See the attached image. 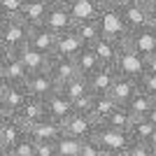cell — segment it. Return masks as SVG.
<instances>
[{"instance_id": "18", "label": "cell", "mask_w": 156, "mask_h": 156, "mask_svg": "<svg viewBox=\"0 0 156 156\" xmlns=\"http://www.w3.org/2000/svg\"><path fill=\"white\" fill-rule=\"evenodd\" d=\"M49 75L54 77V82H56L58 86L68 84L70 79L79 77L77 61H75V58H58V56H51V63H49Z\"/></svg>"}, {"instance_id": "45", "label": "cell", "mask_w": 156, "mask_h": 156, "mask_svg": "<svg viewBox=\"0 0 156 156\" xmlns=\"http://www.w3.org/2000/svg\"><path fill=\"white\" fill-rule=\"evenodd\" d=\"M149 14H151V21H154V23H156V2H154V7H151V9H149Z\"/></svg>"}, {"instance_id": "14", "label": "cell", "mask_w": 156, "mask_h": 156, "mask_svg": "<svg viewBox=\"0 0 156 156\" xmlns=\"http://www.w3.org/2000/svg\"><path fill=\"white\" fill-rule=\"evenodd\" d=\"M16 56L21 58L23 68L28 70V75H40V72H49V63H51V56H47V54L37 51V49H33V47H23L16 51Z\"/></svg>"}, {"instance_id": "21", "label": "cell", "mask_w": 156, "mask_h": 156, "mask_svg": "<svg viewBox=\"0 0 156 156\" xmlns=\"http://www.w3.org/2000/svg\"><path fill=\"white\" fill-rule=\"evenodd\" d=\"M51 5H54V0H33V2H26L21 19L26 21L30 28L33 26H42L47 21V14H49Z\"/></svg>"}, {"instance_id": "32", "label": "cell", "mask_w": 156, "mask_h": 156, "mask_svg": "<svg viewBox=\"0 0 156 156\" xmlns=\"http://www.w3.org/2000/svg\"><path fill=\"white\" fill-rule=\"evenodd\" d=\"M82 142L84 140H77V137L72 135H61L58 142H56V149H58V156H79L82 151Z\"/></svg>"}, {"instance_id": "38", "label": "cell", "mask_w": 156, "mask_h": 156, "mask_svg": "<svg viewBox=\"0 0 156 156\" xmlns=\"http://www.w3.org/2000/svg\"><path fill=\"white\" fill-rule=\"evenodd\" d=\"M126 154H128V156H154L156 151L151 149L147 142H133V144L128 147V151H126Z\"/></svg>"}, {"instance_id": "46", "label": "cell", "mask_w": 156, "mask_h": 156, "mask_svg": "<svg viewBox=\"0 0 156 156\" xmlns=\"http://www.w3.org/2000/svg\"><path fill=\"white\" fill-rule=\"evenodd\" d=\"M23 2H33V0H23Z\"/></svg>"}, {"instance_id": "26", "label": "cell", "mask_w": 156, "mask_h": 156, "mask_svg": "<svg viewBox=\"0 0 156 156\" xmlns=\"http://www.w3.org/2000/svg\"><path fill=\"white\" fill-rule=\"evenodd\" d=\"M75 61H77V70H79V75H82V77H86V79H91L93 75H96V72L103 68V63L98 61L96 51H93L91 47H86V49L79 54Z\"/></svg>"}, {"instance_id": "42", "label": "cell", "mask_w": 156, "mask_h": 156, "mask_svg": "<svg viewBox=\"0 0 156 156\" xmlns=\"http://www.w3.org/2000/svg\"><path fill=\"white\" fill-rule=\"evenodd\" d=\"M147 72H151V75H156V56H151V58H147Z\"/></svg>"}, {"instance_id": "31", "label": "cell", "mask_w": 156, "mask_h": 156, "mask_svg": "<svg viewBox=\"0 0 156 156\" xmlns=\"http://www.w3.org/2000/svg\"><path fill=\"white\" fill-rule=\"evenodd\" d=\"M154 130H156V126L151 124L147 117H142V119H135V121H133L128 133H130V137H133V142H149L151 135H154Z\"/></svg>"}, {"instance_id": "13", "label": "cell", "mask_w": 156, "mask_h": 156, "mask_svg": "<svg viewBox=\"0 0 156 156\" xmlns=\"http://www.w3.org/2000/svg\"><path fill=\"white\" fill-rule=\"evenodd\" d=\"M91 49L96 51L98 61H100L105 68H114L117 61H119V56H121V51H124V44H121L119 40H112V37H105L103 35Z\"/></svg>"}, {"instance_id": "10", "label": "cell", "mask_w": 156, "mask_h": 156, "mask_svg": "<svg viewBox=\"0 0 156 156\" xmlns=\"http://www.w3.org/2000/svg\"><path fill=\"white\" fill-rule=\"evenodd\" d=\"M96 130H98V121L91 114H77V112H75L63 124V133L77 137V140H89V137L96 135Z\"/></svg>"}, {"instance_id": "37", "label": "cell", "mask_w": 156, "mask_h": 156, "mask_svg": "<svg viewBox=\"0 0 156 156\" xmlns=\"http://www.w3.org/2000/svg\"><path fill=\"white\" fill-rule=\"evenodd\" d=\"M79 156H105V151L100 149V144H98L93 137H89V140L82 142V151H79Z\"/></svg>"}, {"instance_id": "39", "label": "cell", "mask_w": 156, "mask_h": 156, "mask_svg": "<svg viewBox=\"0 0 156 156\" xmlns=\"http://www.w3.org/2000/svg\"><path fill=\"white\" fill-rule=\"evenodd\" d=\"M35 147H37V156H58V149H56V142H35Z\"/></svg>"}, {"instance_id": "22", "label": "cell", "mask_w": 156, "mask_h": 156, "mask_svg": "<svg viewBox=\"0 0 156 156\" xmlns=\"http://www.w3.org/2000/svg\"><path fill=\"white\" fill-rule=\"evenodd\" d=\"M140 91V84H137V79H130V77H124V75H119L117 82H114V86H112L110 96L117 100L121 107H126V105L133 100V96Z\"/></svg>"}, {"instance_id": "17", "label": "cell", "mask_w": 156, "mask_h": 156, "mask_svg": "<svg viewBox=\"0 0 156 156\" xmlns=\"http://www.w3.org/2000/svg\"><path fill=\"white\" fill-rule=\"evenodd\" d=\"M65 5H68L72 19L77 23L79 21H98L103 14V7L98 0H68Z\"/></svg>"}, {"instance_id": "41", "label": "cell", "mask_w": 156, "mask_h": 156, "mask_svg": "<svg viewBox=\"0 0 156 156\" xmlns=\"http://www.w3.org/2000/svg\"><path fill=\"white\" fill-rule=\"evenodd\" d=\"M156 0H128V5H135V7H142V9H147L149 12L151 7H154Z\"/></svg>"}, {"instance_id": "7", "label": "cell", "mask_w": 156, "mask_h": 156, "mask_svg": "<svg viewBox=\"0 0 156 156\" xmlns=\"http://www.w3.org/2000/svg\"><path fill=\"white\" fill-rule=\"evenodd\" d=\"M44 26L49 28L51 33H56V35H63V33L75 30L77 21L72 19V14H70V9H68V5H65V2H58V0H54L51 9H49V14H47Z\"/></svg>"}, {"instance_id": "3", "label": "cell", "mask_w": 156, "mask_h": 156, "mask_svg": "<svg viewBox=\"0 0 156 156\" xmlns=\"http://www.w3.org/2000/svg\"><path fill=\"white\" fill-rule=\"evenodd\" d=\"M30 100L26 86H14L0 82V117H19Z\"/></svg>"}, {"instance_id": "30", "label": "cell", "mask_w": 156, "mask_h": 156, "mask_svg": "<svg viewBox=\"0 0 156 156\" xmlns=\"http://www.w3.org/2000/svg\"><path fill=\"white\" fill-rule=\"evenodd\" d=\"M154 98L151 96H147V93H142V91H137L135 96H133V100H130L126 107H128V112L133 114L135 119H142V117H147L151 112V107H154Z\"/></svg>"}, {"instance_id": "16", "label": "cell", "mask_w": 156, "mask_h": 156, "mask_svg": "<svg viewBox=\"0 0 156 156\" xmlns=\"http://www.w3.org/2000/svg\"><path fill=\"white\" fill-rule=\"evenodd\" d=\"M56 42H58V35H56V33H51L44 23H42V26H33V28H30V40H28V47H33V49H37V51L47 54V56H54Z\"/></svg>"}, {"instance_id": "48", "label": "cell", "mask_w": 156, "mask_h": 156, "mask_svg": "<svg viewBox=\"0 0 156 156\" xmlns=\"http://www.w3.org/2000/svg\"><path fill=\"white\" fill-rule=\"evenodd\" d=\"M119 156H128V154H119Z\"/></svg>"}, {"instance_id": "29", "label": "cell", "mask_w": 156, "mask_h": 156, "mask_svg": "<svg viewBox=\"0 0 156 156\" xmlns=\"http://www.w3.org/2000/svg\"><path fill=\"white\" fill-rule=\"evenodd\" d=\"M58 91L63 93V96L68 98V100H72V103H75V100H79L82 96H86V93H91V89H89V79L79 75V77L70 79L68 84L58 86Z\"/></svg>"}, {"instance_id": "4", "label": "cell", "mask_w": 156, "mask_h": 156, "mask_svg": "<svg viewBox=\"0 0 156 156\" xmlns=\"http://www.w3.org/2000/svg\"><path fill=\"white\" fill-rule=\"evenodd\" d=\"M28 77H30V75H28V70L23 68L21 58L16 56V51L0 49V82L14 84V86H23Z\"/></svg>"}, {"instance_id": "23", "label": "cell", "mask_w": 156, "mask_h": 156, "mask_svg": "<svg viewBox=\"0 0 156 156\" xmlns=\"http://www.w3.org/2000/svg\"><path fill=\"white\" fill-rule=\"evenodd\" d=\"M119 72L117 68H100V70L93 75L91 79H89V89H91L93 96H100V93H110L112 86H114V82H117Z\"/></svg>"}, {"instance_id": "27", "label": "cell", "mask_w": 156, "mask_h": 156, "mask_svg": "<svg viewBox=\"0 0 156 156\" xmlns=\"http://www.w3.org/2000/svg\"><path fill=\"white\" fill-rule=\"evenodd\" d=\"M133 121H135V117L128 112V107H117V110L112 112V114L105 119L100 126L112 128V130H126V133H128L130 126H133Z\"/></svg>"}, {"instance_id": "25", "label": "cell", "mask_w": 156, "mask_h": 156, "mask_svg": "<svg viewBox=\"0 0 156 156\" xmlns=\"http://www.w3.org/2000/svg\"><path fill=\"white\" fill-rule=\"evenodd\" d=\"M121 107V105L110 96V93H100V96H93V107H91V117L96 119L98 124H103L105 119L110 117L112 112Z\"/></svg>"}, {"instance_id": "24", "label": "cell", "mask_w": 156, "mask_h": 156, "mask_svg": "<svg viewBox=\"0 0 156 156\" xmlns=\"http://www.w3.org/2000/svg\"><path fill=\"white\" fill-rule=\"evenodd\" d=\"M16 119H19L21 124L26 126V130L30 128V126H35L37 121L47 119V105H44V100H40V98H30Z\"/></svg>"}, {"instance_id": "50", "label": "cell", "mask_w": 156, "mask_h": 156, "mask_svg": "<svg viewBox=\"0 0 156 156\" xmlns=\"http://www.w3.org/2000/svg\"><path fill=\"white\" fill-rule=\"evenodd\" d=\"M154 26H156V23H154Z\"/></svg>"}, {"instance_id": "9", "label": "cell", "mask_w": 156, "mask_h": 156, "mask_svg": "<svg viewBox=\"0 0 156 156\" xmlns=\"http://www.w3.org/2000/svg\"><path fill=\"white\" fill-rule=\"evenodd\" d=\"M114 68H117L119 75H124V77H130V79H137V82H140V77L147 72V58H142V56L135 54L133 49L124 47V51H121V56H119V61H117Z\"/></svg>"}, {"instance_id": "15", "label": "cell", "mask_w": 156, "mask_h": 156, "mask_svg": "<svg viewBox=\"0 0 156 156\" xmlns=\"http://www.w3.org/2000/svg\"><path fill=\"white\" fill-rule=\"evenodd\" d=\"M61 135H63V126L56 124V121H51L49 117L28 128V137H30L33 142H37V144L40 142H58Z\"/></svg>"}, {"instance_id": "47", "label": "cell", "mask_w": 156, "mask_h": 156, "mask_svg": "<svg viewBox=\"0 0 156 156\" xmlns=\"http://www.w3.org/2000/svg\"><path fill=\"white\" fill-rule=\"evenodd\" d=\"M58 2H68V0H58Z\"/></svg>"}, {"instance_id": "12", "label": "cell", "mask_w": 156, "mask_h": 156, "mask_svg": "<svg viewBox=\"0 0 156 156\" xmlns=\"http://www.w3.org/2000/svg\"><path fill=\"white\" fill-rule=\"evenodd\" d=\"M26 91L30 98H40V100H47L54 91H58V84L54 82V77L49 72H40V75H30L26 79Z\"/></svg>"}, {"instance_id": "33", "label": "cell", "mask_w": 156, "mask_h": 156, "mask_svg": "<svg viewBox=\"0 0 156 156\" xmlns=\"http://www.w3.org/2000/svg\"><path fill=\"white\" fill-rule=\"evenodd\" d=\"M23 0H0V19H19L23 14Z\"/></svg>"}, {"instance_id": "36", "label": "cell", "mask_w": 156, "mask_h": 156, "mask_svg": "<svg viewBox=\"0 0 156 156\" xmlns=\"http://www.w3.org/2000/svg\"><path fill=\"white\" fill-rule=\"evenodd\" d=\"M72 107H75V112H77V114H91L93 93H86V96H82L79 100H75V103H72Z\"/></svg>"}, {"instance_id": "44", "label": "cell", "mask_w": 156, "mask_h": 156, "mask_svg": "<svg viewBox=\"0 0 156 156\" xmlns=\"http://www.w3.org/2000/svg\"><path fill=\"white\" fill-rule=\"evenodd\" d=\"M147 144H149L151 149H154V151H156V130H154V135H151V140H149V142H147Z\"/></svg>"}, {"instance_id": "11", "label": "cell", "mask_w": 156, "mask_h": 156, "mask_svg": "<svg viewBox=\"0 0 156 156\" xmlns=\"http://www.w3.org/2000/svg\"><path fill=\"white\" fill-rule=\"evenodd\" d=\"M44 105H47V117L51 119V121H56V124H61V126L75 114L72 100H68L61 91H54L51 96L44 100Z\"/></svg>"}, {"instance_id": "49", "label": "cell", "mask_w": 156, "mask_h": 156, "mask_svg": "<svg viewBox=\"0 0 156 156\" xmlns=\"http://www.w3.org/2000/svg\"><path fill=\"white\" fill-rule=\"evenodd\" d=\"M105 156H107V154H105Z\"/></svg>"}, {"instance_id": "6", "label": "cell", "mask_w": 156, "mask_h": 156, "mask_svg": "<svg viewBox=\"0 0 156 156\" xmlns=\"http://www.w3.org/2000/svg\"><path fill=\"white\" fill-rule=\"evenodd\" d=\"M126 47L133 49L135 54H140L142 58H151V56H156V26L151 23V26L142 28V30L128 33Z\"/></svg>"}, {"instance_id": "35", "label": "cell", "mask_w": 156, "mask_h": 156, "mask_svg": "<svg viewBox=\"0 0 156 156\" xmlns=\"http://www.w3.org/2000/svg\"><path fill=\"white\" fill-rule=\"evenodd\" d=\"M137 84H140V91H142V93H147V96H151V98L156 100V75L144 72Z\"/></svg>"}, {"instance_id": "19", "label": "cell", "mask_w": 156, "mask_h": 156, "mask_svg": "<svg viewBox=\"0 0 156 156\" xmlns=\"http://www.w3.org/2000/svg\"><path fill=\"white\" fill-rule=\"evenodd\" d=\"M84 49H86V44L82 42V37H79L75 30H70V33L58 35V42H56L54 56H58V58H77Z\"/></svg>"}, {"instance_id": "40", "label": "cell", "mask_w": 156, "mask_h": 156, "mask_svg": "<svg viewBox=\"0 0 156 156\" xmlns=\"http://www.w3.org/2000/svg\"><path fill=\"white\" fill-rule=\"evenodd\" d=\"M103 9H121V7L128 2V0H98Z\"/></svg>"}, {"instance_id": "34", "label": "cell", "mask_w": 156, "mask_h": 156, "mask_svg": "<svg viewBox=\"0 0 156 156\" xmlns=\"http://www.w3.org/2000/svg\"><path fill=\"white\" fill-rule=\"evenodd\" d=\"M35 149H37L35 142H33L30 137H26V140H23L21 144H16L9 154H0V156H37V151H35Z\"/></svg>"}, {"instance_id": "8", "label": "cell", "mask_w": 156, "mask_h": 156, "mask_svg": "<svg viewBox=\"0 0 156 156\" xmlns=\"http://www.w3.org/2000/svg\"><path fill=\"white\" fill-rule=\"evenodd\" d=\"M100 28H103V35L105 37H112V40H119L121 44L126 47V37H128V28L124 23V16L119 9H103L100 14Z\"/></svg>"}, {"instance_id": "5", "label": "cell", "mask_w": 156, "mask_h": 156, "mask_svg": "<svg viewBox=\"0 0 156 156\" xmlns=\"http://www.w3.org/2000/svg\"><path fill=\"white\" fill-rule=\"evenodd\" d=\"M26 137L28 130L16 117H0V154H9Z\"/></svg>"}, {"instance_id": "51", "label": "cell", "mask_w": 156, "mask_h": 156, "mask_svg": "<svg viewBox=\"0 0 156 156\" xmlns=\"http://www.w3.org/2000/svg\"><path fill=\"white\" fill-rule=\"evenodd\" d=\"M154 156H156V154H154Z\"/></svg>"}, {"instance_id": "2", "label": "cell", "mask_w": 156, "mask_h": 156, "mask_svg": "<svg viewBox=\"0 0 156 156\" xmlns=\"http://www.w3.org/2000/svg\"><path fill=\"white\" fill-rule=\"evenodd\" d=\"M93 140L100 144V149L107 156L126 154L128 147L133 144L130 133H126V130H112V128H105V126H100V124H98V130H96V135H93Z\"/></svg>"}, {"instance_id": "20", "label": "cell", "mask_w": 156, "mask_h": 156, "mask_svg": "<svg viewBox=\"0 0 156 156\" xmlns=\"http://www.w3.org/2000/svg\"><path fill=\"white\" fill-rule=\"evenodd\" d=\"M119 12L124 16V23H126V28H128V33L142 30V28L154 23V21H151V14L147 12V9H142V7H135V5H128V2H126Z\"/></svg>"}, {"instance_id": "1", "label": "cell", "mask_w": 156, "mask_h": 156, "mask_svg": "<svg viewBox=\"0 0 156 156\" xmlns=\"http://www.w3.org/2000/svg\"><path fill=\"white\" fill-rule=\"evenodd\" d=\"M30 40V26L21 19H0V49L19 51Z\"/></svg>"}, {"instance_id": "43", "label": "cell", "mask_w": 156, "mask_h": 156, "mask_svg": "<svg viewBox=\"0 0 156 156\" xmlns=\"http://www.w3.org/2000/svg\"><path fill=\"white\" fill-rule=\"evenodd\" d=\"M147 119H149L151 124L156 126V103H154V107H151V112H149V114H147Z\"/></svg>"}, {"instance_id": "28", "label": "cell", "mask_w": 156, "mask_h": 156, "mask_svg": "<svg viewBox=\"0 0 156 156\" xmlns=\"http://www.w3.org/2000/svg\"><path fill=\"white\" fill-rule=\"evenodd\" d=\"M75 33H77L82 42L86 47H93L98 40L103 37V28H100V21H79L75 26Z\"/></svg>"}]
</instances>
